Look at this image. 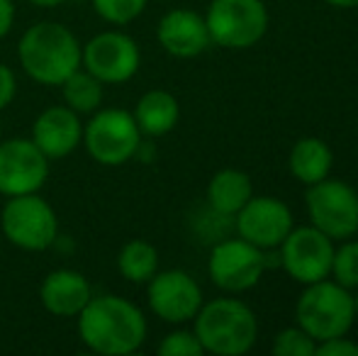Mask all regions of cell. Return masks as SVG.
<instances>
[{"mask_svg": "<svg viewBox=\"0 0 358 356\" xmlns=\"http://www.w3.org/2000/svg\"><path fill=\"white\" fill-rule=\"evenodd\" d=\"M62 95H64V105L83 115H93L98 108H103V98H105V83H100L98 78L90 71H85L83 66H78L66 81L62 83Z\"/></svg>", "mask_w": 358, "mask_h": 356, "instance_id": "cell-22", "label": "cell"}, {"mask_svg": "<svg viewBox=\"0 0 358 356\" xmlns=\"http://www.w3.org/2000/svg\"><path fill=\"white\" fill-rule=\"evenodd\" d=\"M193 332L205 354L241 356L259 337L256 313L239 298H215L203 303L193 318Z\"/></svg>", "mask_w": 358, "mask_h": 356, "instance_id": "cell-3", "label": "cell"}, {"mask_svg": "<svg viewBox=\"0 0 358 356\" xmlns=\"http://www.w3.org/2000/svg\"><path fill=\"white\" fill-rule=\"evenodd\" d=\"M266 271L264 249L241 237H224L213 244L208 257V276L220 290L229 295L246 293Z\"/></svg>", "mask_w": 358, "mask_h": 356, "instance_id": "cell-10", "label": "cell"}, {"mask_svg": "<svg viewBox=\"0 0 358 356\" xmlns=\"http://www.w3.org/2000/svg\"><path fill=\"white\" fill-rule=\"evenodd\" d=\"M15 95H17V76L8 64L0 62V113L13 105Z\"/></svg>", "mask_w": 358, "mask_h": 356, "instance_id": "cell-28", "label": "cell"}, {"mask_svg": "<svg viewBox=\"0 0 358 356\" xmlns=\"http://www.w3.org/2000/svg\"><path fill=\"white\" fill-rule=\"evenodd\" d=\"M354 318L358 320V293L354 295Z\"/></svg>", "mask_w": 358, "mask_h": 356, "instance_id": "cell-32", "label": "cell"}, {"mask_svg": "<svg viewBox=\"0 0 358 356\" xmlns=\"http://www.w3.org/2000/svg\"><path fill=\"white\" fill-rule=\"evenodd\" d=\"M327 5L331 8H339V10H354L358 8V0H324Z\"/></svg>", "mask_w": 358, "mask_h": 356, "instance_id": "cell-31", "label": "cell"}, {"mask_svg": "<svg viewBox=\"0 0 358 356\" xmlns=\"http://www.w3.org/2000/svg\"><path fill=\"white\" fill-rule=\"evenodd\" d=\"M80 66L105 86H122L137 76L142 66V52L134 37L120 27L103 29L83 44Z\"/></svg>", "mask_w": 358, "mask_h": 356, "instance_id": "cell-8", "label": "cell"}, {"mask_svg": "<svg viewBox=\"0 0 358 356\" xmlns=\"http://www.w3.org/2000/svg\"><path fill=\"white\" fill-rule=\"evenodd\" d=\"M356 198H358V190H356Z\"/></svg>", "mask_w": 358, "mask_h": 356, "instance_id": "cell-33", "label": "cell"}, {"mask_svg": "<svg viewBox=\"0 0 358 356\" xmlns=\"http://www.w3.org/2000/svg\"><path fill=\"white\" fill-rule=\"evenodd\" d=\"M295 322L315 342L349 334L356 322L354 293L329 278L305 285L295 303Z\"/></svg>", "mask_w": 358, "mask_h": 356, "instance_id": "cell-4", "label": "cell"}, {"mask_svg": "<svg viewBox=\"0 0 358 356\" xmlns=\"http://www.w3.org/2000/svg\"><path fill=\"white\" fill-rule=\"evenodd\" d=\"M231 225L236 237L259 249H278L287 232L295 227L290 208L273 195H251L244 208L234 215Z\"/></svg>", "mask_w": 358, "mask_h": 356, "instance_id": "cell-14", "label": "cell"}, {"mask_svg": "<svg viewBox=\"0 0 358 356\" xmlns=\"http://www.w3.org/2000/svg\"><path fill=\"white\" fill-rule=\"evenodd\" d=\"M310 225L331 239H349L358 232V198L344 180L327 176L320 183L307 185L305 193Z\"/></svg>", "mask_w": 358, "mask_h": 356, "instance_id": "cell-9", "label": "cell"}, {"mask_svg": "<svg viewBox=\"0 0 358 356\" xmlns=\"http://www.w3.org/2000/svg\"><path fill=\"white\" fill-rule=\"evenodd\" d=\"M213 44L222 49H251L268 32L264 0H213L205 13Z\"/></svg>", "mask_w": 358, "mask_h": 356, "instance_id": "cell-7", "label": "cell"}, {"mask_svg": "<svg viewBox=\"0 0 358 356\" xmlns=\"http://www.w3.org/2000/svg\"><path fill=\"white\" fill-rule=\"evenodd\" d=\"M156 42L176 59H195L213 47L205 15L188 8H173L161 15L156 24Z\"/></svg>", "mask_w": 358, "mask_h": 356, "instance_id": "cell-15", "label": "cell"}, {"mask_svg": "<svg viewBox=\"0 0 358 356\" xmlns=\"http://www.w3.org/2000/svg\"><path fill=\"white\" fill-rule=\"evenodd\" d=\"M0 229L13 247L22 252H47L62 234L59 215L39 193L13 195L0 208Z\"/></svg>", "mask_w": 358, "mask_h": 356, "instance_id": "cell-5", "label": "cell"}, {"mask_svg": "<svg viewBox=\"0 0 358 356\" xmlns=\"http://www.w3.org/2000/svg\"><path fill=\"white\" fill-rule=\"evenodd\" d=\"M146 303L159 320L169 325L193 322L198 310L203 308V288L183 269L156 271L146 283Z\"/></svg>", "mask_w": 358, "mask_h": 356, "instance_id": "cell-12", "label": "cell"}, {"mask_svg": "<svg viewBox=\"0 0 358 356\" xmlns=\"http://www.w3.org/2000/svg\"><path fill=\"white\" fill-rule=\"evenodd\" d=\"M251 195H254V183L249 173L239 169H222L208 183V205L227 218H234Z\"/></svg>", "mask_w": 358, "mask_h": 356, "instance_id": "cell-20", "label": "cell"}, {"mask_svg": "<svg viewBox=\"0 0 358 356\" xmlns=\"http://www.w3.org/2000/svg\"><path fill=\"white\" fill-rule=\"evenodd\" d=\"M93 285L76 269H54L42 278L39 300L54 318H76L93 298Z\"/></svg>", "mask_w": 358, "mask_h": 356, "instance_id": "cell-17", "label": "cell"}, {"mask_svg": "<svg viewBox=\"0 0 358 356\" xmlns=\"http://www.w3.org/2000/svg\"><path fill=\"white\" fill-rule=\"evenodd\" d=\"M144 134L134 115L122 108H98L83 122V147L95 164L108 169L124 166L134 159Z\"/></svg>", "mask_w": 358, "mask_h": 356, "instance_id": "cell-6", "label": "cell"}, {"mask_svg": "<svg viewBox=\"0 0 358 356\" xmlns=\"http://www.w3.org/2000/svg\"><path fill=\"white\" fill-rule=\"evenodd\" d=\"M156 352L161 356H200L203 352V344L198 342L193 329H173L159 342Z\"/></svg>", "mask_w": 358, "mask_h": 356, "instance_id": "cell-26", "label": "cell"}, {"mask_svg": "<svg viewBox=\"0 0 358 356\" xmlns=\"http://www.w3.org/2000/svg\"><path fill=\"white\" fill-rule=\"evenodd\" d=\"M76 320L83 347L100 356H129L139 352L149 334L144 310L115 293L93 295Z\"/></svg>", "mask_w": 358, "mask_h": 356, "instance_id": "cell-1", "label": "cell"}, {"mask_svg": "<svg viewBox=\"0 0 358 356\" xmlns=\"http://www.w3.org/2000/svg\"><path fill=\"white\" fill-rule=\"evenodd\" d=\"M315 356H358V344L351 342L346 334L317 342Z\"/></svg>", "mask_w": 358, "mask_h": 356, "instance_id": "cell-27", "label": "cell"}, {"mask_svg": "<svg viewBox=\"0 0 358 356\" xmlns=\"http://www.w3.org/2000/svg\"><path fill=\"white\" fill-rule=\"evenodd\" d=\"M83 44L66 24L42 20L29 24L17 42V62L27 78L47 88H59L80 66Z\"/></svg>", "mask_w": 358, "mask_h": 356, "instance_id": "cell-2", "label": "cell"}, {"mask_svg": "<svg viewBox=\"0 0 358 356\" xmlns=\"http://www.w3.org/2000/svg\"><path fill=\"white\" fill-rule=\"evenodd\" d=\"M287 166L295 180L302 185L320 183L331 173L334 166V154H331L329 144L320 137H302L292 144Z\"/></svg>", "mask_w": 358, "mask_h": 356, "instance_id": "cell-19", "label": "cell"}, {"mask_svg": "<svg viewBox=\"0 0 358 356\" xmlns=\"http://www.w3.org/2000/svg\"><path fill=\"white\" fill-rule=\"evenodd\" d=\"M278 254L280 269L295 283L310 285L322 278H329L331 259H334V239L320 232L315 225L292 227L280 242Z\"/></svg>", "mask_w": 358, "mask_h": 356, "instance_id": "cell-11", "label": "cell"}, {"mask_svg": "<svg viewBox=\"0 0 358 356\" xmlns=\"http://www.w3.org/2000/svg\"><path fill=\"white\" fill-rule=\"evenodd\" d=\"M132 115L144 137L159 139L176 129V124L180 120V105L173 93H169L164 88H154L146 90L137 100Z\"/></svg>", "mask_w": 358, "mask_h": 356, "instance_id": "cell-18", "label": "cell"}, {"mask_svg": "<svg viewBox=\"0 0 358 356\" xmlns=\"http://www.w3.org/2000/svg\"><path fill=\"white\" fill-rule=\"evenodd\" d=\"M149 0H90V8L103 22L122 27L139 17L146 10Z\"/></svg>", "mask_w": 358, "mask_h": 356, "instance_id": "cell-23", "label": "cell"}, {"mask_svg": "<svg viewBox=\"0 0 358 356\" xmlns=\"http://www.w3.org/2000/svg\"><path fill=\"white\" fill-rule=\"evenodd\" d=\"M159 249L146 239H129L117 252V271L134 285H146L159 271Z\"/></svg>", "mask_w": 358, "mask_h": 356, "instance_id": "cell-21", "label": "cell"}, {"mask_svg": "<svg viewBox=\"0 0 358 356\" xmlns=\"http://www.w3.org/2000/svg\"><path fill=\"white\" fill-rule=\"evenodd\" d=\"M29 139L47 154L49 162L71 157L83 142L80 115L73 113L69 105H52L34 118Z\"/></svg>", "mask_w": 358, "mask_h": 356, "instance_id": "cell-16", "label": "cell"}, {"mask_svg": "<svg viewBox=\"0 0 358 356\" xmlns=\"http://www.w3.org/2000/svg\"><path fill=\"white\" fill-rule=\"evenodd\" d=\"M15 17H17V10H15L13 0H0V42L13 32Z\"/></svg>", "mask_w": 358, "mask_h": 356, "instance_id": "cell-29", "label": "cell"}, {"mask_svg": "<svg viewBox=\"0 0 358 356\" xmlns=\"http://www.w3.org/2000/svg\"><path fill=\"white\" fill-rule=\"evenodd\" d=\"M336 283L344 288H358V242H346L341 247H334V259H331V273Z\"/></svg>", "mask_w": 358, "mask_h": 356, "instance_id": "cell-24", "label": "cell"}, {"mask_svg": "<svg viewBox=\"0 0 358 356\" xmlns=\"http://www.w3.org/2000/svg\"><path fill=\"white\" fill-rule=\"evenodd\" d=\"M275 356H315L317 342L302 327H285L273 337Z\"/></svg>", "mask_w": 358, "mask_h": 356, "instance_id": "cell-25", "label": "cell"}, {"mask_svg": "<svg viewBox=\"0 0 358 356\" xmlns=\"http://www.w3.org/2000/svg\"><path fill=\"white\" fill-rule=\"evenodd\" d=\"M49 159L29 137H8L0 142V195L39 193L49 178Z\"/></svg>", "mask_w": 358, "mask_h": 356, "instance_id": "cell-13", "label": "cell"}, {"mask_svg": "<svg viewBox=\"0 0 358 356\" xmlns=\"http://www.w3.org/2000/svg\"><path fill=\"white\" fill-rule=\"evenodd\" d=\"M0 198H3V195H0Z\"/></svg>", "mask_w": 358, "mask_h": 356, "instance_id": "cell-34", "label": "cell"}, {"mask_svg": "<svg viewBox=\"0 0 358 356\" xmlns=\"http://www.w3.org/2000/svg\"><path fill=\"white\" fill-rule=\"evenodd\" d=\"M27 3L34 5V8H47V10H52V8H59V5L71 3V0H27Z\"/></svg>", "mask_w": 358, "mask_h": 356, "instance_id": "cell-30", "label": "cell"}]
</instances>
